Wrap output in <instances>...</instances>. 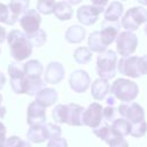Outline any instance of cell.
Listing matches in <instances>:
<instances>
[{
	"mask_svg": "<svg viewBox=\"0 0 147 147\" xmlns=\"http://www.w3.org/2000/svg\"><path fill=\"white\" fill-rule=\"evenodd\" d=\"M47 147H68V141L62 137L54 138L48 141Z\"/></svg>",
	"mask_w": 147,
	"mask_h": 147,
	"instance_id": "8d00e7d4",
	"label": "cell"
},
{
	"mask_svg": "<svg viewBox=\"0 0 147 147\" xmlns=\"http://www.w3.org/2000/svg\"><path fill=\"white\" fill-rule=\"evenodd\" d=\"M55 6V1H48V0H40L37 2V13L44 14V15H49L53 13Z\"/></svg>",
	"mask_w": 147,
	"mask_h": 147,
	"instance_id": "4dcf8cb0",
	"label": "cell"
},
{
	"mask_svg": "<svg viewBox=\"0 0 147 147\" xmlns=\"http://www.w3.org/2000/svg\"><path fill=\"white\" fill-rule=\"evenodd\" d=\"M64 113H65V105H57L53 109V118L56 123L64 124Z\"/></svg>",
	"mask_w": 147,
	"mask_h": 147,
	"instance_id": "e575fe53",
	"label": "cell"
},
{
	"mask_svg": "<svg viewBox=\"0 0 147 147\" xmlns=\"http://www.w3.org/2000/svg\"><path fill=\"white\" fill-rule=\"evenodd\" d=\"M110 127H111V130L115 132V134H116V136H118V137H122V138H123V137H125V136L130 134L131 124H130L126 119H124V118L119 117V118H116L114 122H111Z\"/></svg>",
	"mask_w": 147,
	"mask_h": 147,
	"instance_id": "d4e9b609",
	"label": "cell"
},
{
	"mask_svg": "<svg viewBox=\"0 0 147 147\" xmlns=\"http://www.w3.org/2000/svg\"><path fill=\"white\" fill-rule=\"evenodd\" d=\"M6 145V126L0 122V146Z\"/></svg>",
	"mask_w": 147,
	"mask_h": 147,
	"instance_id": "f35d334b",
	"label": "cell"
},
{
	"mask_svg": "<svg viewBox=\"0 0 147 147\" xmlns=\"http://www.w3.org/2000/svg\"><path fill=\"white\" fill-rule=\"evenodd\" d=\"M85 34H86V31H85V29L83 26H80V25H71V26H69L67 29L64 38L71 44H79L80 41L84 40Z\"/></svg>",
	"mask_w": 147,
	"mask_h": 147,
	"instance_id": "7402d4cb",
	"label": "cell"
},
{
	"mask_svg": "<svg viewBox=\"0 0 147 147\" xmlns=\"http://www.w3.org/2000/svg\"><path fill=\"white\" fill-rule=\"evenodd\" d=\"M69 84H70V87L74 92L83 93L90 87L91 78L85 70L77 69V70L71 72L70 78H69Z\"/></svg>",
	"mask_w": 147,
	"mask_h": 147,
	"instance_id": "7c38bea8",
	"label": "cell"
},
{
	"mask_svg": "<svg viewBox=\"0 0 147 147\" xmlns=\"http://www.w3.org/2000/svg\"><path fill=\"white\" fill-rule=\"evenodd\" d=\"M117 111L122 116V118L126 119L130 124H136L145 121V111L144 108L137 102H127L119 105Z\"/></svg>",
	"mask_w": 147,
	"mask_h": 147,
	"instance_id": "9c48e42d",
	"label": "cell"
},
{
	"mask_svg": "<svg viewBox=\"0 0 147 147\" xmlns=\"http://www.w3.org/2000/svg\"><path fill=\"white\" fill-rule=\"evenodd\" d=\"M116 70L127 77L138 78L146 74L147 59L146 56H127L121 57L116 63Z\"/></svg>",
	"mask_w": 147,
	"mask_h": 147,
	"instance_id": "7a4b0ae2",
	"label": "cell"
},
{
	"mask_svg": "<svg viewBox=\"0 0 147 147\" xmlns=\"http://www.w3.org/2000/svg\"><path fill=\"white\" fill-rule=\"evenodd\" d=\"M46 108L41 107L38 105L36 101L31 102L28 106V111H26V122L30 126L44 124L46 122Z\"/></svg>",
	"mask_w": 147,
	"mask_h": 147,
	"instance_id": "9a60e30c",
	"label": "cell"
},
{
	"mask_svg": "<svg viewBox=\"0 0 147 147\" xmlns=\"http://www.w3.org/2000/svg\"><path fill=\"white\" fill-rule=\"evenodd\" d=\"M1 103H2V95H1V94H0V106H2V105H1Z\"/></svg>",
	"mask_w": 147,
	"mask_h": 147,
	"instance_id": "f6af8a7d",
	"label": "cell"
},
{
	"mask_svg": "<svg viewBox=\"0 0 147 147\" xmlns=\"http://www.w3.org/2000/svg\"><path fill=\"white\" fill-rule=\"evenodd\" d=\"M146 132V123L145 121L140 122V123H136V124H131V129H130V134L136 137V138H141L145 136Z\"/></svg>",
	"mask_w": 147,
	"mask_h": 147,
	"instance_id": "836d02e7",
	"label": "cell"
},
{
	"mask_svg": "<svg viewBox=\"0 0 147 147\" xmlns=\"http://www.w3.org/2000/svg\"><path fill=\"white\" fill-rule=\"evenodd\" d=\"M64 68L60 62H51L45 70L44 82L48 84H57L64 78Z\"/></svg>",
	"mask_w": 147,
	"mask_h": 147,
	"instance_id": "e0dca14e",
	"label": "cell"
},
{
	"mask_svg": "<svg viewBox=\"0 0 147 147\" xmlns=\"http://www.w3.org/2000/svg\"><path fill=\"white\" fill-rule=\"evenodd\" d=\"M5 40H6V30L0 25V44L3 42Z\"/></svg>",
	"mask_w": 147,
	"mask_h": 147,
	"instance_id": "60d3db41",
	"label": "cell"
},
{
	"mask_svg": "<svg viewBox=\"0 0 147 147\" xmlns=\"http://www.w3.org/2000/svg\"><path fill=\"white\" fill-rule=\"evenodd\" d=\"M53 14L61 21H68L72 17V8L68 1H59L55 2Z\"/></svg>",
	"mask_w": 147,
	"mask_h": 147,
	"instance_id": "cb8c5ba5",
	"label": "cell"
},
{
	"mask_svg": "<svg viewBox=\"0 0 147 147\" xmlns=\"http://www.w3.org/2000/svg\"><path fill=\"white\" fill-rule=\"evenodd\" d=\"M42 71H44V67L38 60H30L23 64V72L26 78L40 77Z\"/></svg>",
	"mask_w": 147,
	"mask_h": 147,
	"instance_id": "603a6c76",
	"label": "cell"
},
{
	"mask_svg": "<svg viewBox=\"0 0 147 147\" xmlns=\"http://www.w3.org/2000/svg\"><path fill=\"white\" fill-rule=\"evenodd\" d=\"M6 38L10 48V54L17 62L26 60L31 55L32 45L25 38L23 32L20 30H11L8 36H6Z\"/></svg>",
	"mask_w": 147,
	"mask_h": 147,
	"instance_id": "6da1fadb",
	"label": "cell"
},
{
	"mask_svg": "<svg viewBox=\"0 0 147 147\" xmlns=\"http://www.w3.org/2000/svg\"><path fill=\"white\" fill-rule=\"evenodd\" d=\"M92 6L96 7L101 11H103L105 10V7L108 6V2L107 1H98V0H94V1H92Z\"/></svg>",
	"mask_w": 147,
	"mask_h": 147,
	"instance_id": "ab89813d",
	"label": "cell"
},
{
	"mask_svg": "<svg viewBox=\"0 0 147 147\" xmlns=\"http://www.w3.org/2000/svg\"><path fill=\"white\" fill-rule=\"evenodd\" d=\"M41 23L40 15L36 11V9H28L20 18V24L24 30V34H32L37 30H39Z\"/></svg>",
	"mask_w": 147,
	"mask_h": 147,
	"instance_id": "8fae6325",
	"label": "cell"
},
{
	"mask_svg": "<svg viewBox=\"0 0 147 147\" xmlns=\"http://www.w3.org/2000/svg\"><path fill=\"white\" fill-rule=\"evenodd\" d=\"M0 52H1V49H0Z\"/></svg>",
	"mask_w": 147,
	"mask_h": 147,
	"instance_id": "7dc6e473",
	"label": "cell"
},
{
	"mask_svg": "<svg viewBox=\"0 0 147 147\" xmlns=\"http://www.w3.org/2000/svg\"><path fill=\"white\" fill-rule=\"evenodd\" d=\"M74 59L79 64H86L92 60V52L87 47H78L74 52Z\"/></svg>",
	"mask_w": 147,
	"mask_h": 147,
	"instance_id": "f1b7e54d",
	"label": "cell"
},
{
	"mask_svg": "<svg viewBox=\"0 0 147 147\" xmlns=\"http://www.w3.org/2000/svg\"><path fill=\"white\" fill-rule=\"evenodd\" d=\"M8 74L10 77V86L16 94H25L28 78L24 76L23 65L17 62H11L8 65Z\"/></svg>",
	"mask_w": 147,
	"mask_h": 147,
	"instance_id": "52a82bcc",
	"label": "cell"
},
{
	"mask_svg": "<svg viewBox=\"0 0 147 147\" xmlns=\"http://www.w3.org/2000/svg\"><path fill=\"white\" fill-rule=\"evenodd\" d=\"M147 20V13L144 7H132L130 8L122 18V26L125 31H134Z\"/></svg>",
	"mask_w": 147,
	"mask_h": 147,
	"instance_id": "8992f818",
	"label": "cell"
},
{
	"mask_svg": "<svg viewBox=\"0 0 147 147\" xmlns=\"http://www.w3.org/2000/svg\"><path fill=\"white\" fill-rule=\"evenodd\" d=\"M116 45L119 55H122V57H127L136 52V48L138 46V38L133 32L123 31L117 36Z\"/></svg>",
	"mask_w": 147,
	"mask_h": 147,
	"instance_id": "ba28073f",
	"label": "cell"
},
{
	"mask_svg": "<svg viewBox=\"0 0 147 147\" xmlns=\"http://www.w3.org/2000/svg\"><path fill=\"white\" fill-rule=\"evenodd\" d=\"M93 132H94V134L98 137V138H100L101 140H103V141H106L107 144L111 140V139H114L115 137H118V136H116L115 134V132L111 130V127H110V125L108 124V123H102L99 127H96V129H94L93 130Z\"/></svg>",
	"mask_w": 147,
	"mask_h": 147,
	"instance_id": "4316f807",
	"label": "cell"
},
{
	"mask_svg": "<svg viewBox=\"0 0 147 147\" xmlns=\"http://www.w3.org/2000/svg\"><path fill=\"white\" fill-rule=\"evenodd\" d=\"M6 111H7V110H6V107H5V106H0V119L5 117Z\"/></svg>",
	"mask_w": 147,
	"mask_h": 147,
	"instance_id": "ee69618b",
	"label": "cell"
},
{
	"mask_svg": "<svg viewBox=\"0 0 147 147\" xmlns=\"http://www.w3.org/2000/svg\"><path fill=\"white\" fill-rule=\"evenodd\" d=\"M6 147H31L28 140H23L17 136H11L6 139Z\"/></svg>",
	"mask_w": 147,
	"mask_h": 147,
	"instance_id": "1f68e13d",
	"label": "cell"
},
{
	"mask_svg": "<svg viewBox=\"0 0 147 147\" xmlns=\"http://www.w3.org/2000/svg\"><path fill=\"white\" fill-rule=\"evenodd\" d=\"M109 147H129V142L122 137H115L108 142Z\"/></svg>",
	"mask_w": 147,
	"mask_h": 147,
	"instance_id": "74e56055",
	"label": "cell"
},
{
	"mask_svg": "<svg viewBox=\"0 0 147 147\" xmlns=\"http://www.w3.org/2000/svg\"><path fill=\"white\" fill-rule=\"evenodd\" d=\"M24 36H25V34H24ZM25 38L30 41V44L32 45V47H33V46L40 47V46H42V45L46 42L47 36H46V32H45L44 30L39 29V30H37L34 33L25 36Z\"/></svg>",
	"mask_w": 147,
	"mask_h": 147,
	"instance_id": "f546056e",
	"label": "cell"
},
{
	"mask_svg": "<svg viewBox=\"0 0 147 147\" xmlns=\"http://www.w3.org/2000/svg\"><path fill=\"white\" fill-rule=\"evenodd\" d=\"M56 100H57V92L54 88H49V87L42 88L36 95V102L44 108L53 106Z\"/></svg>",
	"mask_w": 147,
	"mask_h": 147,
	"instance_id": "ac0fdd59",
	"label": "cell"
},
{
	"mask_svg": "<svg viewBox=\"0 0 147 147\" xmlns=\"http://www.w3.org/2000/svg\"><path fill=\"white\" fill-rule=\"evenodd\" d=\"M102 11L92 5H83L77 10V18L83 25H92L98 21Z\"/></svg>",
	"mask_w": 147,
	"mask_h": 147,
	"instance_id": "5bb4252c",
	"label": "cell"
},
{
	"mask_svg": "<svg viewBox=\"0 0 147 147\" xmlns=\"http://www.w3.org/2000/svg\"><path fill=\"white\" fill-rule=\"evenodd\" d=\"M0 22L5 23V24H8V25H14L15 24V22L11 18L10 11H9L7 5H5V3H0Z\"/></svg>",
	"mask_w": 147,
	"mask_h": 147,
	"instance_id": "d6a6232c",
	"label": "cell"
},
{
	"mask_svg": "<svg viewBox=\"0 0 147 147\" xmlns=\"http://www.w3.org/2000/svg\"><path fill=\"white\" fill-rule=\"evenodd\" d=\"M5 84H6V76H5V74L0 72V90L3 88Z\"/></svg>",
	"mask_w": 147,
	"mask_h": 147,
	"instance_id": "b9f144b4",
	"label": "cell"
},
{
	"mask_svg": "<svg viewBox=\"0 0 147 147\" xmlns=\"http://www.w3.org/2000/svg\"><path fill=\"white\" fill-rule=\"evenodd\" d=\"M109 90H110V95L118 99L119 101H123V103L132 102L138 96L139 93L138 85L134 82L125 78L116 79L111 84Z\"/></svg>",
	"mask_w": 147,
	"mask_h": 147,
	"instance_id": "3957f363",
	"label": "cell"
},
{
	"mask_svg": "<svg viewBox=\"0 0 147 147\" xmlns=\"http://www.w3.org/2000/svg\"><path fill=\"white\" fill-rule=\"evenodd\" d=\"M119 28H121L119 22H108V21L102 22L101 31H99V33L101 41L106 47L116 40L119 33Z\"/></svg>",
	"mask_w": 147,
	"mask_h": 147,
	"instance_id": "4fadbf2b",
	"label": "cell"
},
{
	"mask_svg": "<svg viewBox=\"0 0 147 147\" xmlns=\"http://www.w3.org/2000/svg\"><path fill=\"white\" fill-rule=\"evenodd\" d=\"M29 5L30 2L28 0H14V1H10L7 7L10 11V15H11V18L13 21L16 23L18 17L22 16L29 8Z\"/></svg>",
	"mask_w": 147,
	"mask_h": 147,
	"instance_id": "ffe728a7",
	"label": "cell"
},
{
	"mask_svg": "<svg viewBox=\"0 0 147 147\" xmlns=\"http://www.w3.org/2000/svg\"><path fill=\"white\" fill-rule=\"evenodd\" d=\"M106 100H107V105H108V106H113L114 102H115V98H114L113 95H109Z\"/></svg>",
	"mask_w": 147,
	"mask_h": 147,
	"instance_id": "7bdbcfd3",
	"label": "cell"
},
{
	"mask_svg": "<svg viewBox=\"0 0 147 147\" xmlns=\"http://www.w3.org/2000/svg\"><path fill=\"white\" fill-rule=\"evenodd\" d=\"M0 147H6V146H0Z\"/></svg>",
	"mask_w": 147,
	"mask_h": 147,
	"instance_id": "bcb514c9",
	"label": "cell"
},
{
	"mask_svg": "<svg viewBox=\"0 0 147 147\" xmlns=\"http://www.w3.org/2000/svg\"><path fill=\"white\" fill-rule=\"evenodd\" d=\"M61 132L62 131L59 125L45 122L44 124L30 126V129L26 132V138L30 142L40 144L47 139L51 140V139L61 137Z\"/></svg>",
	"mask_w": 147,
	"mask_h": 147,
	"instance_id": "277c9868",
	"label": "cell"
},
{
	"mask_svg": "<svg viewBox=\"0 0 147 147\" xmlns=\"http://www.w3.org/2000/svg\"><path fill=\"white\" fill-rule=\"evenodd\" d=\"M116 113L117 109L114 106H107L105 109H102V117L103 121L107 122H114L116 119Z\"/></svg>",
	"mask_w": 147,
	"mask_h": 147,
	"instance_id": "d590c367",
	"label": "cell"
},
{
	"mask_svg": "<svg viewBox=\"0 0 147 147\" xmlns=\"http://www.w3.org/2000/svg\"><path fill=\"white\" fill-rule=\"evenodd\" d=\"M45 88V83L40 77L37 78H28V85H26V91L25 94L28 95H37L39 91Z\"/></svg>",
	"mask_w": 147,
	"mask_h": 147,
	"instance_id": "83f0119b",
	"label": "cell"
},
{
	"mask_svg": "<svg viewBox=\"0 0 147 147\" xmlns=\"http://www.w3.org/2000/svg\"><path fill=\"white\" fill-rule=\"evenodd\" d=\"M83 113L84 108L76 103H68L65 105V113H64V123L72 125V126H80L83 125Z\"/></svg>",
	"mask_w": 147,
	"mask_h": 147,
	"instance_id": "2e32d148",
	"label": "cell"
},
{
	"mask_svg": "<svg viewBox=\"0 0 147 147\" xmlns=\"http://www.w3.org/2000/svg\"><path fill=\"white\" fill-rule=\"evenodd\" d=\"M102 107L100 103L98 102H93L91 103L87 109H84L83 113V125L90 126L91 129H96L99 127L102 123H105L103 117H102Z\"/></svg>",
	"mask_w": 147,
	"mask_h": 147,
	"instance_id": "30bf717a",
	"label": "cell"
},
{
	"mask_svg": "<svg viewBox=\"0 0 147 147\" xmlns=\"http://www.w3.org/2000/svg\"><path fill=\"white\" fill-rule=\"evenodd\" d=\"M122 15H123V5L118 1H113L108 3L107 8L105 9V21L118 22Z\"/></svg>",
	"mask_w": 147,
	"mask_h": 147,
	"instance_id": "44dd1931",
	"label": "cell"
},
{
	"mask_svg": "<svg viewBox=\"0 0 147 147\" xmlns=\"http://www.w3.org/2000/svg\"><path fill=\"white\" fill-rule=\"evenodd\" d=\"M109 83L108 80L98 78L92 83L91 86V94L95 100H103L106 95L109 93Z\"/></svg>",
	"mask_w": 147,
	"mask_h": 147,
	"instance_id": "d6986e66",
	"label": "cell"
},
{
	"mask_svg": "<svg viewBox=\"0 0 147 147\" xmlns=\"http://www.w3.org/2000/svg\"><path fill=\"white\" fill-rule=\"evenodd\" d=\"M117 55L111 49H106L103 53L98 55L96 59V72L101 79L109 80L116 75Z\"/></svg>",
	"mask_w": 147,
	"mask_h": 147,
	"instance_id": "5b68a950",
	"label": "cell"
},
{
	"mask_svg": "<svg viewBox=\"0 0 147 147\" xmlns=\"http://www.w3.org/2000/svg\"><path fill=\"white\" fill-rule=\"evenodd\" d=\"M87 42H88V47H87V48H88L91 52H95V53L101 54V53H103V52L107 49V47H106V46L102 44V41H101L99 31L92 32V33L90 34V37H88Z\"/></svg>",
	"mask_w": 147,
	"mask_h": 147,
	"instance_id": "484cf974",
	"label": "cell"
}]
</instances>
